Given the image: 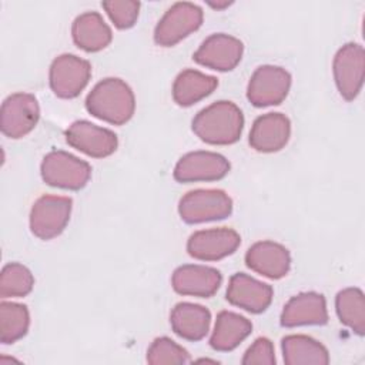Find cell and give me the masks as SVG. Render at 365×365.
Masks as SVG:
<instances>
[{"label": "cell", "instance_id": "obj_1", "mask_svg": "<svg viewBox=\"0 0 365 365\" xmlns=\"http://www.w3.org/2000/svg\"><path fill=\"white\" fill-rule=\"evenodd\" d=\"M86 108L96 118L114 125H121L134 114V93L121 78L108 77L97 83L88 93L86 98Z\"/></svg>", "mask_w": 365, "mask_h": 365}, {"label": "cell", "instance_id": "obj_2", "mask_svg": "<svg viewBox=\"0 0 365 365\" xmlns=\"http://www.w3.org/2000/svg\"><path fill=\"white\" fill-rule=\"evenodd\" d=\"M244 127L242 111L231 101H217L192 118V131L200 140L214 145H228L240 140Z\"/></svg>", "mask_w": 365, "mask_h": 365}, {"label": "cell", "instance_id": "obj_3", "mask_svg": "<svg viewBox=\"0 0 365 365\" xmlns=\"http://www.w3.org/2000/svg\"><path fill=\"white\" fill-rule=\"evenodd\" d=\"M41 178L46 184L64 190H80L91 177L88 163L67 151H50L41 161Z\"/></svg>", "mask_w": 365, "mask_h": 365}, {"label": "cell", "instance_id": "obj_4", "mask_svg": "<svg viewBox=\"0 0 365 365\" xmlns=\"http://www.w3.org/2000/svg\"><path fill=\"white\" fill-rule=\"evenodd\" d=\"M232 212V200L222 190H194L178 204V214L187 224L224 220Z\"/></svg>", "mask_w": 365, "mask_h": 365}, {"label": "cell", "instance_id": "obj_5", "mask_svg": "<svg viewBox=\"0 0 365 365\" xmlns=\"http://www.w3.org/2000/svg\"><path fill=\"white\" fill-rule=\"evenodd\" d=\"M202 23V10L190 1L173 4L154 30V41L163 47H171L198 30Z\"/></svg>", "mask_w": 365, "mask_h": 365}, {"label": "cell", "instance_id": "obj_6", "mask_svg": "<svg viewBox=\"0 0 365 365\" xmlns=\"http://www.w3.org/2000/svg\"><path fill=\"white\" fill-rule=\"evenodd\" d=\"M73 201L61 195H43L31 207L30 230L40 240L60 235L68 224Z\"/></svg>", "mask_w": 365, "mask_h": 365}, {"label": "cell", "instance_id": "obj_7", "mask_svg": "<svg viewBox=\"0 0 365 365\" xmlns=\"http://www.w3.org/2000/svg\"><path fill=\"white\" fill-rule=\"evenodd\" d=\"M291 87V74L278 66H259L251 76L247 98L255 107L277 106L285 100Z\"/></svg>", "mask_w": 365, "mask_h": 365}, {"label": "cell", "instance_id": "obj_8", "mask_svg": "<svg viewBox=\"0 0 365 365\" xmlns=\"http://www.w3.org/2000/svg\"><path fill=\"white\" fill-rule=\"evenodd\" d=\"M91 66L74 54H61L50 66V87L60 98H74L88 84Z\"/></svg>", "mask_w": 365, "mask_h": 365}, {"label": "cell", "instance_id": "obj_9", "mask_svg": "<svg viewBox=\"0 0 365 365\" xmlns=\"http://www.w3.org/2000/svg\"><path fill=\"white\" fill-rule=\"evenodd\" d=\"M334 78L339 94L352 101L361 91L365 73V51L358 43H346L334 57Z\"/></svg>", "mask_w": 365, "mask_h": 365}, {"label": "cell", "instance_id": "obj_10", "mask_svg": "<svg viewBox=\"0 0 365 365\" xmlns=\"http://www.w3.org/2000/svg\"><path fill=\"white\" fill-rule=\"evenodd\" d=\"M1 133L9 138H21L37 124L40 107L33 94L14 93L1 104Z\"/></svg>", "mask_w": 365, "mask_h": 365}, {"label": "cell", "instance_id": "obj_11", "mask_svg": "<svg viewBox=\"0 0 365 365\" xmlns=\"http://www.w3.org/2000/svg\"><path fill=\"white\" fill-rule=\"evenodd\" d=\"M230 171L228 160L211 151H192L182 155L174 168L178 182L215 181L224 178Z\"/></svg>", "mask_w": 365, "mask_h": 365}, {"label": "cell", "instance_id": "obj_12", "mask_svg": "<svg viewBox=\"0 0 365 365\" xmlns=\"http://www.w3.org/2000/svg\"><path fill=\"white\" fill-rule=\"evenodd\" d=\"M66 141L73 148L94 158L111 155L118 145L117 135L111 130L98 127L86 120L74 121L66 130Z\"/></svg>", "mask_w": 365, "mask_h": 365}, {"label": "cell", "instance_id": "obj_13", "mask_svg": "<svg viewBox=\"0 0 365 365\" xmlns=\"http://www.w3.org/2000/svg\"><path fill=\"white\" fill-rule=\"evenodd\" d=\"M240 242V234L231 228H210L194 232L188 238L187 251L195 259L217 261L234 254Z\"/></svg>", "mask_w": 365, "mask_h": 365}, {"label": "cell", "instance_id": "obj_14", "mask_svg": "<svg viewBox=\"0 0 365 365\" xmlns=\"http://www.w3.org/2000/svg\"><path fill=\"white\" fill-rule=\"evenodd\" d=\"M242 51L244 46L241 40L230 34L215 33L201 43L192 58L211 70L230 71L241 61Z\"/></svg>", "mask_w": 365, "mask_h": 365}, {"label": "cell", "instance_id": "obj_15", "mask_svg": "<svg viewBox=\"0 0 365 365\" xmlns=\"http://www.w3.org/2000/svg\"><path fill=\"white\" fill-rule=\"evenodd\" d=\"M221 281L222 277L218 269L197 264L178 267L171 278V284L175 292L200 298L212 297L218 291Z\"/></svg>", "mask_w": 365, "mask_h": 365}, {"label": "cell", "instance_id": "obj_16", "mask_svg": "<svg viewBox=\"0 0 365 365\" xmlns=\"http://www.w3.org/2000/svg\"><path fill=\"white\" fill-rule=\"evenodd\" d=\"M225 298L231 305L252 314H259L269 307L272 288L247 274L237 272L230 278Z\"/></svg>", "mask_w": 365, "mask_h": 365}, {"label": "cell", "instance_id": "obj_17", "mask_svg": "<svg viewBox=\"0 0 365 365\" xmlns=\"http://www.w3.org/2000/svg\"><path fill=\"white\" fill-rule=\"evenodd\" d=\"M291 135V123L285 114L259 115L250 131V145L259 153H275L284 148Z\"/></svg>", "mask_w": 365, "mask_h": 365}, {"label": "cell", "instance_id": "obj_18", "mask_svg": "<svg viewBox=\"0 0 365 365\" xmlns=\"http://www.w3.org/2000/svg\"><path fill=\"white\" fill-rule=\"evenodd\" d=\"M245 264L250 269L269 279L285 277L291 267L288 250L274 241H259L248 248Z\"/></svg>", "mask_w": 365, "mask_h": 365}, {"label": "cell", "instance_id": "obj_19", "mask_svg": "<svg viewBox=\"0 0 365 365\" xmlns=\"http://www.w3.org/2000/svg\"><path fill=\"white\" fill-rule=\"evenodd\" d=\"M328 322V311L324 295L318 292H301L292 297L281 314V325L287 328L301 325H324Z\"/></svg>", "mask_w": 365, "mask_h": 365}, {"label": "cell", "instance_id": "obj_20", "mask_svg": "<svg viewBox=\"0 0 365 365\" xmlns=\"http://www.w3.org/2000/svg\"><path fill=\"white\" fill-rule=\"evenodd\" d=\"M74 44L88 53L106 48L111 41V29L97 11H87L76 17L71 26Z\"/></svg>", "mask_w": 365, "mask_h": 365}, {"label": "cell", "instance_id": "obj_21", "mask_svg": "<svg viewBox=\"0 0 365 365\" xmlns=\"http://www.w3.org/2000/svg\"><path fill=\"white\" fill-rule=\"evenodd\" d=\"M210 322V311L202 305L191 302L177 304L170 315L173 331L187 341L202 339L208 334Z\"/></svg>", "mask_w": 365, "mask_h": 365}, {"label": "cell", "instance_id": "obj_22", "mask_svg": "<svg viewBox=\"0 0 365 365\" xmlns=\"http://www.w3.org/2000/svg\"><path fill=\"white\" fill-rule=\"evenodd\" d=\"M251 331L252 324L250 319L231 311H221L217 315L210 345L215 351H232L251 334Z\"/></svg>", "mask_w": 365, "mask_h": 365}, {"label": "cell", "instance_id": "obj_23", "mask_svg": "<svg viewBox=\"0 0 365 365\" xmlns=\"http://www.w3.org/2000/svg\"><path fill=\"white\" fill-rule=\"evenodd\" d=\"M218 86L214 76L197 70L181 71L173 84V98L181 107H190L210 96Z\"/></svg>", "mask_w": 365, "mask_h": 365}, {"label": "cell", "instance_id": "obj_24", "mask_svg": "<svg viewBox=\"0 0 365 365\" xmlns=\"http://www.w3.org/2000/svg\"><path fill=\"white\" fill-rule=\"evenodd\" d=\"M281 348L287 365H327L329 362L327 348L307 335H288L282 338Z\"/></svg>", "mask_w": 365, "mask_h": 365}, {"label": "cell", "instance_id": "obj_25", "mask_svg": "<svg viewBox=\"0 0 365 365\" xmlns=\"http://www.w3.org/2000/svg\"><path fill=\"white\" fill-rule=\"evenodd\" d=\"M335 309L339 321L355 334H365V298L359 288H345L335 297Z\"/></svg>", "mask_w": 365, "mask_h": 365}, {"label": "cell", "instance_id": "obj_26", "mask_svg": "<svg viewBox=\"0 0 365 365\" xmlns=\"http://www.w3.org/2000/svg\"><path fill=\"white\" fill-rule=\"evenodd\" d=\"M30 325V314L26 305L17 302L0 304V341L13 344L23 338Z\"/></svg>", "mask_w": 365, "mask_h": 365}, {"label": "cell", "instance_id": "obj_27", "mask_svg": "<svg viewBox=\"0 0 365 365\" xmlns=\"http://www.w3.org/2000/svg\"><path fill=\"white\" fill-rule=\"evenodd\" d=\"M34 277L30 269L19 262H10L3 267L0 274V297L20 298L31 292Z\"/></svg>", "mask_w": 365, "mask_h": 365}, {"label": "cell", "instance_id": "obj_28", "mask_svg": "<svg viewBox=\"0 0 365 365\" xmlns=\"http://www.w3.org/2000/svg\"><path fill=\"white\" fill-rule=\"evenodd\" d=\"M147 362L153 365L164 364H187L190 362L188 352L167 336L153 341L147 351Z\"/></svg>", "mask_w": 365, "mask_h": 365}, {"label": "cell", "instance_id": "obj_29", "mask_svg": "<svg viewBox=\"0 0 365 365\" xmlns=\"http://www.w3.org/2000/svg\"><path fill=\"white\" fill-rule=\"evenodd\" d=\"M110 20L120 30L130 29L135 24L140 10V3L134 0H108L101 3Z\"/></svg>", "mask_w": 365, "mask_h": 365}, {"label": "cell", "instance_id": "obj_30", "mask_svg": "<svg viewBox=\"0 0 365 365\" xmlns=\"http://www.w3.org/2000/svg\"><path fill=\"white\" fill-rule=\"evenodd\" d=\"M241 362L244 365H254V364L272 365V364H275L272 342L264 336L257 338L254 341V344L245 351Z\"/></svg>", "mask_w": 365, "mask_h": 365}, {"label": "cell", "instance_id": "obj_31", "mask_svg": "<svg viewBox=\"0 0 365 365\" xmlns=\"http://www.w3.org/2000/svg\"><path fill=\"white\" fill-rule=\"evenodd\" d=\"M231 4V1H224V3H210V6L212 7V9H225V7H228Z\"/></svg>", "mask_w": 365, "mask_h": 365}]
</instances>
